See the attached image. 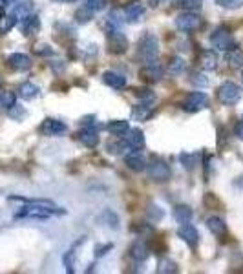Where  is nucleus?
<instances>
[{"label": "nucleus", "instance_id": "1", "mask_svg": "<svg viewBox=\"0 0 243 274\" xmlns=\"http://www.w3.org/2000/svg\"><path fill=\"white\" fill-rule=\"evenodd\" d=\"M241 99V88L232 81H227L218 88V101L223 106H234Z\"/></svg>", "mask_w": 243, "mask_h": 274}, {"label": "nucleus", "instance_id": "2", "mask_svg": "<svg viewBox=\"0 0 243 274\" xmlns=\"http://www.w3.org/2000/svg\"><path fill=\"white\" fill-rule=\"evenodd\" d=\"M146 174L152 181L165 183L170 179V167L163 159H154V161L146 163Z\"/></svg>", "mask_w": 243, "mask_h": 274}, {"label": "nucleus", "instance_id": "3", "mask_svg": "<svg viewBox=\"0 0 243 274\" xmlns=\"http://www.w3.org/2000/svg\"><path fill=\"white\" fill-rule=\"evenodd\" d=\"M157 53H159V42L155 38V35L145 33L139 38V55L145 61H154V59H157Z\"/></svg>", "mask_w": 243, "mask_h": 274}, {"label": "nucleus", "instance_id": "4", "mask_svg": "<svg viewBox=\"0 0 243 274\" xmlns=\"http://www.w3.org/2000/svg\"><path fill=\"white\" fill-rule=\"evenodd\" d=\"M211 44H212V48L218 51H229V50H232V48H236L234 37L230 35L229 29H225V28H218L216 31H212Z\"/></svg>", "mask_w": 243, "mask_h": 274}, {"label": "nucleus", "instance_id": "5", "mask_svg": "<svg viewBox=\"0 0 243 274\" xmlns=\"http://www.w3.org/2000/svg\"><path fill=\"white\" fill-rule=\"evenodd\" d=\"M209 106V97H207L203 92H192L188 93L187 97L183 99L181 102V108L185 110V112H199V110H205V108Z\"/></svg>", "mask_w": 243, "mask_h": 274}, {"label": "nucleus", "instance_id": "6", "mask_svg": "<svg viewBox=\"0 0 243 274\" xmlns=\"http://www.w3.org/2000/svg\"><path fill=\"white\" fill-rule=\"evenodd\" d=\"M106 42H108V51L115 53V55H123L128 50V38L125 33L119 29H112L106 33Z\"/></svg>", "mask_w": 243, "mask_h": 274}, {"label": "nucleus", "instance_id": "7", "mask_svg": "<svg viewBox=\"0 0 243 274\" xmlns=\"http://www.w3.org/2000/svg\"><path fill=\"white\" fill-rule=\"evenodd\" d=\"M201 24H203V20L194 11H185V13L176 17V28L181 29V31H196L201 28Z\"/></svg>", "mask_w": 243, "mask_h": 274}, {"label": "nucleus", "instance_id": "8", "mask_svg": "<svg viewBox=\"0 0 243 274\" xmlns=\"http://www.w3.org/2000/svg\"><path fill=\"white\" fill-rule=\"evenodd\" d=\"M165 70H163V66L159 64L157 61H146L145 66L141 68L139 75H141V79L146 81V83H157V81H161V77H163Z\"/></svg>", "mask_w": 243, "mask_h": 274}, {"label": "nucleus", "instance_id": "9", "mask_svg": "<svg viewBox=\"0 0 243 274\" xmlns=\"http://www.w3.org/2000/svg\"><path fill=\"white\" fill-rule=\"evenodd\" d=\"M38 132L46 137H59L68 132V125H64L59 119H44L43 125L38 126Z\"/></svg>", "mask_w": 243, "mask_h": 274}, {"label": "nucleus", "instance_id": "10", "mask_svg": "<svg viewBox=\"0 0 243 274\" xmlns=\"http://www.w3.org/2000/svg\"><path fill=\"white\" fill-rule=\"evenodd\" d=\"M178 236L181 238L183 242L187 243V245L190 247V249H194V251H196L197 243H199V232L196 230V227H194V225H190V223L179 225Z\"/></svg>", "mask_w": 243, "mask_h": 274}, {"label": "nucleus", "instance_id": "11", "mask_svg": "<svg viewBox=\"0 0 243 274\" xmlns=\"http://www.w3.org/2000/svg\"><path fill=\"white\" fill-rule=\"evenodd\" d=\"M19 28H20V31H22V35L31 37V35L40 31V19H38L37 15L29 13L28 17H24V19L20 20Z\"/></svg>", "mask_w": 243, "mask_h": 274}, {"label": "nucleus", "instance_id": "12", "mask_svg": "<svg viewBox=\"0 0 243 274\" xmlns=\"http://www.w3.org/2000/svg\"><path fill=\"white\" fill-rule=\"evenodd\" d=\"M143 15H145V4L139 2V0H132V2L127 4V8H125V20H128L132 24L141 20Z\"/></svg>", "mask_w": 243, "mask_h": 274}, {"label": "nucleus", "instance_id": "13", "mask_svg": "<svg viewBox=\"0 0 243 274\" xmlns=\"http://www.w3.org/2000/svg\"><path fill=\"white\" fill-rule=\"evenodd\" d=\"M125 141H127L128 146L134 150L145 148V144H146L145 134H143L139 128H128L127 134H125Z\"/></svg>", "mask_w": 243, "mask_h": 274}, {"label": "nucleus", "instance_id": "14", "mask_svg": "<svg viewBox=\"0 0 243 274\" xmlns=\"http://www.w3.org/2000/svg\"><path fill=\"white\" fill-rule=\"evenodd\" d=\"M8 64L17 71H28L31 68V59L26 53H11L8 57Z\"/></svg>", "mask_w": 243, "mask_h": 274}, {"label": "nucleus", "instance_id": "15", "mask_svg": "<svg viewBox=\"0 0 243 274\" xmlns=\"http://www.w3.org/2000/svg\"><path fill=\"white\" fill-rule=\"evenodd\" d=\"M125 165L134 172H143L146 170V159L141 152H132L125 155Z\"/></svg>", "mask_w": 243, "mask_h": 274}, {"label": "nucleus", "instance_id": "16", "mask_svg": "<svg viewBox=\"0 0 243 274\" xmlns=\"http://www.w3.org/2000/svg\"><path fill=\"white\" fill-rule=\"evenodd\" d=\"M77 137H79V141L85 146H88V148H95L99 144V134L97 130H95V126H85L83 130L77 134Z\"/></svg>", "mask_w": 243, "mask_h": 274}, {"label": "nucleus", "instance_id": "17", "mask_svg": "<svg viewBox=\"0 0 243 274\" xmlns=\"http://www.w3.org/2000/svg\"><path fill=\"white\" fill-rule=\"evenodd\" d=\"M128 254H130V258H132L134 261L141 263V261H145L146 258L150 256V249H148V245H146L145 242L137 240L136 243H132V247H130V251H128Z\"/></svg>", "mask_w": 243, "mask_h": 274}, {"label": "nucleus", "instance_id": "18", "mask_svg": "<svg viewBox=\"0 0 243 274\" xmlns=\"http://www.w3.org/2000/svg\"><path fill=\"white\" fill-rule=\"evenodd\" d=\"M103 81L106 86H110V88H113V90H123L127 86V77L121 73H117V71H104Z\"/></svg>", "mask_w": 243, "mask_h": 274}, {"label": "nucleus", "instance_id": "19", "mask_svg": "<svg viewBox=\"0 0 243 274\" xmlns=\"http://www.w3.org/2000/svg\"><path fill=\"white\" fill-rule=\"evenodd\" d=\"M207 227H209V230L214 236H225L227 234V223H225L220 216H211V218L207 219Z\"/></svg>", "mask_w": 243, "mask_h": 274}, {"label": "nucleus", "instance_id": "20", "mask_svg": "<svg viewBox=\"0 0 243 274\" xmlns=\"http://www.w3.org/2000/svg\"><path fill=\"white\" fill-rule=\"evenodd\" d=\"M201 68L207 71H212L218 68V53L214 50H205L201 53Z\"/></svg>", "mask_w": 243, "mask_h": 274}, {"label": "nucleus", "instance_id": "21", "mask_svg": "<svg viewBox=\"0 0 243 274\" xmlns=\"http://www.w3.org/2000/svg\"><path fill=\"white\" fill-rule=\"evenodd\" d=\"M174 219H176L179 225L190 223L192 209L188 207V205H178V207H174Z\"/></svg>", "mask_w": 243, "mask_h": 274}, {"label": "nucleus", "instance_id": "22", "mask_svg": "<svg viewBox=\"0 0 243 274\" xmlns=\"http://www.w3.org/2000/svg\"><path fill=\"white\" fill-rule=\"evenodd\" d=\"M227 62H229L230 68H234V70H239V68H243V51L238 50V48H232V50L227 51Z\"/></svg>", "mask_w": 243, "mask_h": 274}, {"label": "nucleus", "instance_id": "23", "mask_svg": "<svg viewBox=\"0 0 243 274\" xmlns=\"http://www.w3.org/2000/svg\"><path fill=\"white\" fill-rule=\"evenodd\" d=\"M29 13H33V2L31 0H22L19 4H15L13 15L17 17V20H22L24 17H28Z\"/></svg>", "mask_w": 243, "mask_h": 274}, {"label": "nucleus", "instance_id": "24", "mask_svg": "<svg viewBox=\"0 0 243 274\" xmlns=\"http://www.w3.org/2000/svg\"><path fill=\"white\" fill-rule=\"evenodd\" d=\"M38 86H35L33 83H24L20 84V88H19V95L22 99H26V101H31V99H35L38 95Z\"/></svg>", "mask_w": 243, "mask_h": 274}, {"label": "nucleus", "instance_id": "25", "mask_svg": "<svg viewBox=\"0 0 243 274\" xmlns=\"http://www.w3.org/2000/svg\"><path fill=\"white\" fill-rule=\"evenodd\" d=\"M128 128H130V123L125 121V119H117V121H112L108 125V132L112 135H125Z\"/></svg>", "mask_w": 243, "mask_h": 274}, {"label": "nucleus", "instance_id": "26", "mask_svg": "<svg viewBox=\"0 0 243 274\" xmlns=\"http://www.w3.org/2000/svg\"><path fill=\"white\" fill-rule=\"evenodd\" d=\"M17 22H19V20H17V17H15L13 13L2 15V17H0V33H10L11 29L17 26Z\"/></svg>", "mask_w": 243, "mask_h": 274}, {"label": "nucleus", "instance_id": "27", "mask_svg": "<svg viewBox=\"0 0 243 274\" xmlns=\"http://www.w3.org/2000/svg\"><path fill=\"white\" fill-rule=\"evenodd\" d=\"M157 272L159 274H170V272H178V265L176 261L169 260V258H163V260H159L157 263Z\"/></svg>", "mask_w": 243, "mask_h": 274}, {"label": "nucleus", "instance_id": "28", "mask_svg": "<svg viewBox=\"0 0 243 274\" xmlns=\"http://www.w3.org/2000/svg\"><path fill=\"white\" fill-rule=\"evenodd\" d=\"M150 113H152V106H150V104H139V106L134 108L132 117L137 119V121H145V119L150 117Z\"/></svg>", "mask_w": 243, "mask_h": 274}, {"label": "nucleus", "instance_id": "29", "mask_svg": "<svg viewBox=\"0 0 243 274\" xmlns=\"http://www.w3.org/2000/svg\"><path fill=\"white\" fill-rule=\"evenodd\" d=\"M178 6L183 11H199L203 8V0H178Z\"/></svg>", "mask_w": 243, "mask_h": 274}, {"label": "nucleus", "instance_id": "30", "mask_svg": "<svg viewBox=\"0 0 243 274\" xmlns=\"http://www.w3.org/2000/svg\"><path fill=\"white\" fill-rule=\"evenodd\" d=\"M169 71L174 75H179L185 71V61H183L181 57H172L169 62Z\"/></svg>", "mask_w": 243, "mask_h": 274}, {"label": "nucleus", "instance_id": "31", "mask_svg": "<svg viewBox=\"0 0 243 274\" xmlns=\"http://www.w3.org/2000/svg\"><path fill=\"white\" fill-rule=\"evenodd\" d=\"M92 17H94V11L88 10L86 6H83V8H79V10L75 11V20L79 24H86L92 20Z\"/></svg>", "mask_w": 243, "mask_h": 274}, {"label": "nucleus", "instance_id": "32", "mask_svg": "<svg viewBox=\"0 0 243 274\" xmlns=\"http://www.w3.org/2000/svg\"><path fill=\"white\" fill-rule=\"evenodd\" d=\"M146 214H148L150 221H155V223L165 218V210L161 209V207H157V205H150L148 210H146Z\"/></svg>", "mask_w": 243, "mask_h": 274}, {"label": "nucleus", "instance_id": "33", "mask_svg": "<svg viewBox=\"0 0 243 274\" xmlns=\"http://www.w3.org/2000/svg\"><path fill=\"white\" fill-rule=\"evenodd\" d=\"M15 101H17V97H15V93L11 92H4V93H0V106L2 108H13L15 106Z\"/></svg>", "mask_w": 243, "mask_h": 274}, {"label": "nucleus", "instance_id": "34", "mask_svg": "<svg viewBox=\"0 0 243 274\" xmlns=\"http://www.w3.org/2000/svg\"><path fill=\"white\" fill-rule=\"evenodd\" d=\"M88 10H92L94 13H97V11H103L104 8L108 6V0H85V4Z\"/></svg>", "mask_w": 243, "mask_h": 274}, {"label": "nucleus", "instance_id": "35", "mask_svg": "<svg viewBox=\"0 0 243 274\" xmlns=\"http://www.w3.org/2000/svg\"><path fill=\"white\" fill-rule=\"evenodd\" d=\"M179 159H181L183 167H187L188 170H192L197 165V153H181Z\"/></svg>", "mask_w": 243, "mask_h": 274}, {"label": "nucleus", "instance_id": "36", "mask_svg": "<svg viewBox=\"0 0 243 274\" xmlns=\"http://www.w3.org/2000/svg\"><path fill=\"white\" fill-rule=\"evenodd\" d=\"M64 267H66V272L73 274L75 272V251L70 249V251L64 254Z\"/></svg>", "mask_w": 243, "mask_h": 274}, {"label": "nucleus", "instance_id": "37", "mask_svg": "<svg viewBox=\"0 0 243 274\" xmlns=\"http://www.w3.org/2000/svg\"><path fill=\"white\" fill-rule=\"evenodd\" d=\"M216 4L225 10H238L243 6V0H216Z\"/></svg>", "mask_w": 243, "mask_h": 274}, {"label": "nucleus", "instance_id": "38", "mask_svg": "<svg viewBox=\"0 0 243 274\" xmlns=\"http://www.w3.org/2000/svg\"><path fill=\"white\" fill-rule=\"evenodd\" d=\"M190 83H192V84H196V86H201V88H205L207 84H209V81L205 79V75H201V73H194V75H192Z\"/></svg>", "mask_w": 243, "mask_h": 274}, {"label": "nucleus", "instance_id": "39", "mask_svg": "<svg viewBox=\"0 0 243 274\" xmlns=\"http://www.w3.org/2000/svg\"><path fill=\"white\" fill-rule=\"evenodd\" d=\"M136 95L141 99V101H152L154 99V93L150 92L148 88H141V90H136Z\"/></svg>", "mask_w": 243, "mask_h": 274}, {"label": "nucleus", "instance_id": "40", "mask_svg": "<svg viewBox=\"0 0 243 274\" xmlns=\"http://www.w3.org/2000/svg\"><path fill=\"white\" fill-rule=\"evenodd\" d=\"M112 249H113L112 243H106L103 247H95V258H101V256H104L108 251H112Z\"/></svg>", "mask_w": 243, "mask_h": 274}, {"label": "nucleus", "instance_id": "41", "mask_svg": "<svg viewBox=\"0 0 243 274\" xmlns=\"http://www.w3.org/2000/svg\"><path fill=\"white\" fill-rule=\"evenodd\" d=\"M35 51H37V53H40V55H52V53H53V50H50V48L44 46V44H43V46L35 48Z\"/></svg>", "mask_w": 243, "mask_h": 274}, {"label": "nucleus", "instance_id": "42", "mask_svg": "<svg viewBox=\"0 0 243 274\" xmlns=\"http://www.w3.org/2000/svg\"><path fill=\"white\" fill-rule=\"evenodd\" d=\"M234 134H236V137H238V139L243 141V121H239L238 125H236V128H234Z\"/></svg>", "mask_w": 243, "mask_h": 274}, {"label": "nucleus", "instance_id": "43", "mask_svg": "<svg viewBox=\"0 0 243 274\" xmlns=\"http://www.w3.org/2000/svg\"><path fill=\"white\" fill-rule=\"evenodd\" d=\"M15 0H0V8H8V6H13Z\"/></svg>", "mask_w": 243, "mask_h": 274}, {"label": "nucleus", "instance_id": "44", "mask_svg": "<svg viewBox=\"0 0 243 274\" xmlns=\"http://www.w3.org/2000/svg\"><path fill=\"white\" fill-rule=\"evenodd\" d=\"M59 2H75V0H59Z\"/></svg>", "mask_w": 243, "mask_h": 274}, {"label": "nucleus", "instance_id": "45", "mask_svg": "<svg viewBox=\"0 0 243 274\" xmlns=\"http://www.w3.org/2000/svg\"><path fill=\"white\" fill-rule=\"evenodd\" d=\"M241 81H243V68H241Z\"/></svg>", "mask_w": 243, "mask_h": 274}]
</instances>
